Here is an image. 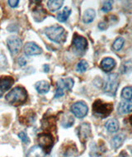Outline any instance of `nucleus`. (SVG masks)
<instances>
[{
    "mask_svg": "<svg viewBox=\"0 0 132 157\" xmlns=\"http://www.w3.org/2000/svg\"><path fill=\"white\" fill-rule=\"evenodd\" d=\"M121 97L126 100L130 101L132 98V88L131 87H126L121 91Z\"/></svg>",
    "mask_w": 132,
    "mask_h": 157,
    "instance_id": "24",
    "label": "nucleus"
},
{
    "mask_svg": "<svg viewBox=\"0 0 132 157\" xmlns=\"http://www.w3.org/2000/svg\"><path fill=\"white\" fill-rule=\"evenodd\" d=\"M18 3V0H14V1L13 0H9V1H8V4H9V6L12 7V8H16V7H17Z\"/></svg>",
    "mask_w": 132,
    "mask_h": 157,
    "instance_id": "31",
    "label": "nucleus"
},
{
    "mask_svg": "<svg viewBox=\"0 0 132 157\" xmlns=\"http://www.w3.org/2000/svg\"><path fill=\"white\" fill-rule=\"evenodd\" d=\"M41 127L43 130H55L56 127V119L55 117H44L41 121Z\"/></svg>",
    "mask_w": 132,
    "mask_h": 157,
    "instance_id": "14",
    "label": "nucleus"
},
{
    "mask_svg": "<svg viewBox=\"0 0 132 157\" xmlns=\"http://www.w3.org/2000/svg\"><path fill=\"white\" fill-rule=\"evenodd\" d=\"M98 27H99V29H101V30H105L106 28L107 27V26L106 22H100L99 25H98Z\"/></svg>",
    "mask_w": 132,
    "mask_h": 157,
    "instance_id": "32",
    "label": "nucleus"
},
{
    "mask_svg": "<svg viewBox=\"0 0 132 157\" xmlns=\"http://www.w3.org/2000/svg\"><path fill=\"white\" fill-rule=\"evenodd\" d=\"M130 124L132 125V116L130 117Z\"/></svg>",
    "mask_w": 132,
    "mask_h": 157,
    "instance_id": "35",
    "label": "nucleus"
},
{
    "mask_svg": "<svg viewBox=\"0 0 132 157\" xmlns=\"http://www.w3.org/2000/svg\"><path fill=\"white\" fill-rule=\"evenodd\" d=\"M8 47L13 56H16L20 52L22 46V41L19 37L16 36H12L7 40Z\"/></svg>",
    "mask_w": 132,
    "mask_h": 157,
    "instance_id": "7",
    "label": "nucleus"
},
{
    "mask_svg": "<svg viewBox=\"0 0 132 157\" xmlns=\"http://www.w3.org/2000/svg\"><path fill=\"white\" fill-rule=\"evenodd\" d=\"M45 34L47 37L56 43H63L66 39V33L65 28L60 26H51L46 27Z\"/></svg>",
    "mask_w": 132,
    "mask_h": 157,
    "instance_id": "3",
    "label": "nucleus"
},
{
    "mask_svg": "<svg viewBox=\"0 0 132 157\" xmlns=\"http://www.w3.org/2000/svg\"><path fill=\"white\" fill-rule=\"evenodd\" d=\"M71 112L78 118H83L88 114L89 108L84 102L79 101V102H76L71 106Z\"/></svg>",
    "mask_w": 132,
    "mask_h": 157,
    "instance_id": "8",
    "label": "nucleus"
},
{
    "mask_svg": "<svg viewBox=\"0 0 132 157\" xmlns=\"http://www.w3.org/2000/svg\"><path fill=\"white\" fill-rule=\"evenodd\" d=\"M24 53L28 56H37L42 53V49L35 42H27L24 46Z\"/></svg>",
    "mask_w": 132,
    "mask_h": 157,
    "instance_id": "10",
    "label": "nucleus"
},
{
    "mask_svg": "<svg viewBox=\"0 0 132 157\" xmlns=\"http://www.w3.org/2000/svg\"><path fill=\"white\" fill-rule=\"evenodd\" d=\"M70 14H71V9L68 7H65L64 10L57 15V20L60 22H65L69 18Z\"/></svg>",
    "mask_w": 132,
    "mask_h": 157,
    "instance_id": "23",
    "label": "nucleus"
},
{
    "mask_svg": "<svg viewBox=\"0 0 132 157\" xmlns=\"http://www.w3.org/2000/svg\"><path fill=\"white\" fill-rule=\"evenodd\" d=\"M125 41L123 38L121 37H118L116 38V41H114L113 45H112V48H113L114 51H116V52H119L120 50H121L123 46H124Z\"/></svg>",
    "mask_w": 132,
    "mask_h": 157,
    "instance_id": "25",
    "label": "nucleus"
},
{
    "mask_svg": "<svg viewBox=\"0 0 132 157\" xmlns=\"http://www.w3.org/2000/svg\"><path fill=\"white\" fill-rule=\"evenodd\" d=\"M118 112L121 114H128L132 112V102L125 100L121 101L118 105Z\"/></svg>",
    "mask_w": 132,
    "mask_h": 157,
    "instance_id": "17",
    "label": "nucleus"
},
{
    "mask_svg": "<svg viewBox=\"0 0 132 157\" xmlns=\"http://www.w3.org/2000/svg\"><path fill=\"white\" fill-rule=\"evenodd\" d=\"M44 71H45V72H48L49 71V65H44Z\"/></svg>",
    "mask_w": 132,
    "mask_h": 157,
    "instance_id": "34",
    "label": "nucleus"
},
{
    "mask_svg": "<svg viewBox=\"0 0 132 157\" xmlns=\"http://www.w3.org/2000/svg\"><path fill=\"white\" fill-rule=\"evenodd\" d=\"M73 78H60L58 80L56 83V91H55V98H60L65 95V91H70L72 90L74 86Z\"/></svg>",
    "mask_w": 132,
    "mask_h": 157,
    "instance_id": "6",
    "label": "nucleus"
},
{
    "mask_svg": "<svg viewBox=\"0 0 132 157\" xmlns=\"http://www.w3.org/2000/svg\"><path fill=\"white\" fill-rule=\"evenodd\" d=\"M119 86V77L116 74H111L107 77L103 90L109 95H115Z\"/></svg>",
    "mask_w": 132,
    "mask_h": 157,
    "instance_id": "4",
    "label": "nucleus"
},
{
    "mask_svg": "<svg viewBox=\"0 0 132 157\" xmlns=\"http://www.w3.org/2000/svg\"><path fill=\"white\" fill-rule=\"evenodd\" d=\"M74 122V119L72 116H67L65 117V118L63 120L62 122V126L65 128H68V127H72Z\"/></svg>",
    "mask_w": 132,
    "mask_h": 157,
    "instance_id": "27",
    "label": "nucleus"
},
{
    "mask_svg": "<svg viewBox=\"0 0 132 157\" xmlns=\"http://www.w3.org/2000/svg\"><path fill=\"white\" fill-rule=\"evenodd\" d=\"M112 110V103H106L101 99H97L92 104V113L97 117L105 118L111 113Z\"/></svg>",
    "mask_w": 132,
    "mask_h": 157,
    "instance_id": "2",
    "label": "nucleus"
},
{
    "mask_svg": "<svg viewBox=\"0 0 132 157\" xmlns=\"http://www.w3.org/2000/svg\"><path fill=\"white\" fill-rule=\"evenodd\" d=\"M18 62H19V65H21V66H23V65H26V60H25L24 58H22V57H21V58L19 59Z\"/></svg>",
    "mask_w": 132,
    "mask_h": 157,
    "instance_id": "33",
    "label": "nucleus"
},
{
    "mask_svg": "<svg viewBox=\"0 0 132 157\" xmlns=\"http://www.w3.org/2000/svg\"><path fill=\"white\" fill-rule=\"evenodd\" d=\"M73 46L75 47L76 50L84 52L88 47V41L84 36L75 34L73 39Z\"/></svg>",
    "mask_w": 132,
    "mask_h": 157,
    "instance_id": "13",
    "label": "nucleus"
},
{
    "mask_svg": "<svg viewBox=\"0 0 132 157\" xmlns=\"http://www.w3.org/2000/svg\"><path fill=\"white\" fill-rule=\"evenodd\" d=\"M112 8V2L111 1H107V2H104L103 3V8H102V10L105 13H107V12L111 11Z\"/></svg>",
    "mask_w": 132,
    "mask_h": 157,
    "instance_id": "29",
    "label": "nucleus"
},
{
    "mask_svg": "<svg viewBox=\"0 0 132 157\" xmlns=\"http://www.w3.org/2000/svg\"><path fill=\"white\" fill-rule=\"evenodd\" d=\"M37 141L39 146L43 152L48 154L51 151L54 146V138L51 133H40L37 136Z\"/></svg>",
    "mask_w": 132,
    "mask_h": 157,
    "instance_id": "5",
    "label": "nucleus"
},
{
    "mask_svg": "<svg viewBox=\"0 0 132 157\" xmlns=\"http://www.w3.org/2000/svg\"><path fill=\"white\" fill-rule=\"evenodd\" d=\"M36 119V114L32 110H28L26 111L23 113V115H21L19 117V121L23 125H27V126H31L35 122Z\"/></svg>",
    "mask_w": 132,
    "mask_h": 157,
    "instance_id": "12",
    "label": "nucleus"
},
{
    "mask_svg": "<svg viewBox=\"0 0 132 157\" xmlns=\"http://www.w3.org/2000/svg\"><path fill=\"white\" fill-rule=\"evenodd\" d=\"M89 67V64L86 60H82L78 62V65H77V71L79 72H84L87 71V69Z\"/></svg>",
    "mask_w": 132,
    "mask_h": 157,
    "instance_id": "28",
    "label": "nucleus"
},
{
    "mask_svg": "<svg viewBox=\"0 0 132 157\" xmlns=\"http://www.w3.org/2000/svg\"><path fill=\"white\" fill-rule=\"evenodd\" d=\"M40 150L41 149H40L39 147L34 146L33 148L31 149V151L27 155V157H41L42 156V152Z\"/></svg>",
    "mask_w": 132,
    "mask_h": 157,
    "instance_id": "26",
    "label": "nucleus"
},
{
    "mask_svg": "<svg viewBox=\"0 0 132 157\" xmlns=\"http://www.w3.org/2000/svg\"><path fill=\"white\" fill-rule=\"evenodd\" d=\"M18 136L24 144H28L30 142L29 137H28V136H27V134L25 132H22L19 133Z\"/></svg>",
    "mask_w": 132,
    "mask_h": 157,
    "instance_id": "30",
    "label": "nucleus"
},
{
    "mask_svg": "<svg viewBox=\"0 0 132 157\" xmlns=\"http://www.w3.org/2000/svg\"><path fill=\"white\" fill-rule=\"evenodd\" d=\"M105 127L109 132H116L119 130V122L116 118H111L106 122Z\"/></svg>",
    "mask_w": 132,
    "mask_h": 157,
    "instance_id": "18",
    "label": "nucleus"
},
{
    "mask_svg": "<svg viewBox=\"0 0 132 157\" xmlns=\"http://www.w3.org/2000/svg\"><path fill=\"white\" fill-rule=\"evenodd\" d=\"M95 16H96V13L93 9H88L84 12L83 15V22L84 23H90L94 20Z\"/></svg>",
    "mask_w": 132,
    "mask_h": 157,
    "instance_id": "22",
    "label": "nucleus"
},
{
    "mask_svg": "<svg viewBox=\"0 0 132 157\" xmlns=\"http://www.w3.org/2000/svg\"><path fill=\"white\" fill-rule=\"evenodd\" d=\"M32 16L36 22H41L46 17V12L40 4H35L32 7Z\"/></svg>",
    "mask_w": 132,
    "mask_h": 157,
    "instance_id": "11",
    "label": "nucleus"
},
{
    "mask_svg": "<svg viewBox=\"0 0 132 157\" xmlns=\"http://www.w3.org/2000/svg\"><path fill=\"white\" fill-rule=\"evenodd\" d=\"M7 102L13 106L22 105L27 99V92L22 87H16L6 95Z\"/></svg>",
    "mask_w": 132,
    "mask_h": 157,
    "instance_id": "1",
    "label": "nucleus"
},
{
    "mask_svg": "<svg viewBox=\"0 0 132 157\" xmlns=\"http://www.w3.org/2000/svg\"><path fill=\"white\" fill-rule=\"evenodd\" d=\"M63 3H64L63 0H51V1H48L47 6L51 12H56L62 7Z\"/></svg>",
    "mask_w": 132,
    "mask_h": 157,
    "instance_id": "20",
    "label": "nucleus"
},
{
    "mask_svg": "<svg viewBox=\"0 0 132 157\" xmlns=\"http://www.w3.org/2000/svg\"><path fill=\"white\" fill-rule=\"evenodd\" d=\"M115 66H116V61L114 59L110 57L104 58L101 62V68L105 72H109L111 70H113Z\"/></svg>",
    "mask_w": 132,
    "mask_h": 157,
    "instance_id": "16",
    "label": "nucleus"
},
{
    "mask_svg": "<svg viewBox=\"0 0 132 157\" xmlns=\"http://www.w3.org/2000/svg\"><path fill=\"white\" fill-rule=\"evenodd\" d=\"M125 139H126V136L123 134L115 136L113 138L111 139V146L114 149H117L123 144Z\"/></svg>",
    "mask_w": 132,
    "mask_h": 157,
    "instance_id": "21",
    "label": "nucleus"
},
{
    "mask_svg": "<svg viewBox=\"0 0 132 157\" xmlns=\"http://www.w3.org/2000/svg\"><path fill=\"white\" fill-rule=\"evenodd\" d=\"M14 84V79L11 76H1L0 77V93L3 94L4 91H7L11 89Z\"/></svg>",
    "mask_w": 132,
    "mask_h": 157,
    "instance_id": "15",
    "label": "nucleus"
},
{
    "mask_svg": "<svg viewBox=\"0 0 132 157\" xmlns=\"http://www.w3.org/2000/svg\"><path fill=\"white\" fill-rule=\"evenodd\" d=\"M91 135V126L88 122H84L78 127V136L81 142L84 143Z\"/></svg>",
    "mask_w": 132,
    "mask_h": 157,
    "instance_id": "9",
    "label": "nucleus"
},
{
    "mask_svg": "<svg viewBox=\"0 0 132 157\" xmlns=\"http://www.w3.org/2000/svg\"><path fill=\"white\" fill-rule=\"evenodd\" d=\"M36 90L40 94H46L50 90V84L45 80H40L36 84Z\"/></svg>",
    "mask_w": 132,
    "mask_h": 157,
    "instance_id": "19",
    "label": "nucleus"
}]
</instances>
